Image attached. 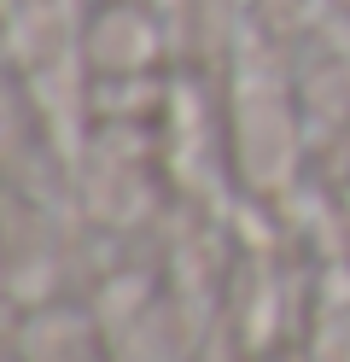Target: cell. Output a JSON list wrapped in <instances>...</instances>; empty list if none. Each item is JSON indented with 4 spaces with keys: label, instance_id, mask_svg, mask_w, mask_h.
I'll return each instance as SVG.
<instances>
[{
    "label": "cell",
    "instance_id": "obj_1",
    "mask_svg": "<svg viewBox=\"0 0 350 362\" xmlns=\"http://www.w3.org/2000/svg\"><path fill=\"white\" fill-rule=\"evenodd\" d=\"M240 6H245L251 18H286V12H292V0H240Z\"/></svg>",
    "mask_w": 350,
    "mask_h": 362
}]
</instances>
